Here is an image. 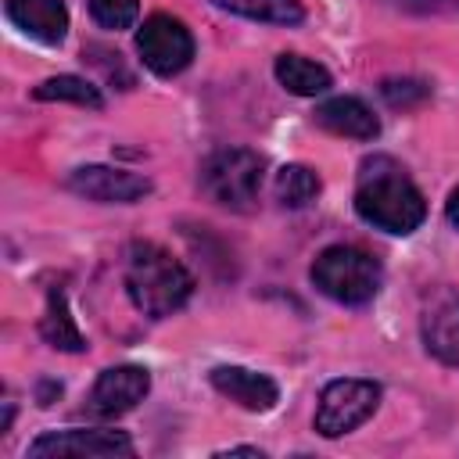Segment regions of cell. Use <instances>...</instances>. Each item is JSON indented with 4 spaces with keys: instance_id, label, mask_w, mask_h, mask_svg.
I'll use <instances>...</instances> for the list:
<instances>
[{
    "instance_id": "obj_7",
    "label": "cell",
    "mask_w": 459,
    "mask_h": 459,
    "mask_svg": "<svg viewBox=\"0 0 459 459\" xmlns=\"http://www.w3.org/2000/svg\"><path fill=\"white\" fill-rule=\"evenodd\" d=\"M29 459H65V455H86V459H115L133 455V441L126 430H100V427H72V430H43L29 452Z\"/></svg>"
},
{
    "instance_id": "obj_5",
    "label": "cell",
    "mask_w": 459,
    "mask_h": 459,
    "mask_svg": "<svg viewBox=\"0 0 459 459\" xmlns=\"http://www.w3.org/2000/svg\"><path fill=\"white\" fill-rule=\"evenodd\" d=\"M380 405V387L373 380H359V377H344V380H330L319 394V409H316V430L323 437H341L355 427H362Z\"/></svg>"
},
{
    "instance_id": "obj_20",
    "label": "cell",
    "mask_w": 459,
    "mask_h": 459,
    "mask_svg": "<svg viewBox=\"0 0 459 459\" xmlns=\"http://www.w3.org/2000/svg\"><path fill=\"white\" fill-rule=\"evenodd\" d=\"M380 93H384V100H387L391 108H412V104L427 100L430 86L420 82V79H384V82H380Z\"/></svg>"
},
{
    "instance_id": "obj_18",
    "label": "cell",
    "mask_w": 459,
    "mask_h": 459,
    "mask_svg": "<svg viewBox=\"0 0 459 459\" xmlns=\"http://www.w3.org/2000/svg\"><path fill=\"white\" fill-rule=\"evenodd\" d=\"M319 176L308 165H283L276 172V201L283 208H305L319 194Z\"/></svg>"
},
{
    "instance_id": "obj_12",
    "label": "cell",
    "mask_w": 459,
    "mask_h": 459,
    "mask_svg": "<svg viewBox=\"0 0 459 459\" xmlns=\"http://www.w3.org/2000/svg\"><path fill=\"white\" fill-rule=\"evenodd\" d=\"M316 122L337 136H351V140H373L380 133L377 115L359 100V97H330L316 108Z\"/></svg>"
},
{
    "instance_id": "obj_16",
    "label": "cell",
    "mask_w": 459,
    "mask_h": 459,
    "mask_svg": "<svg viewBox=\"0 0 459 459\" xmlns=\"http://www.w3.org/2000/svg\"><path fill=\"white\" fill-rule=\"evenodd\" d=\"M215 7L251 18V22H273V25H298L305 18V7L298 0H212Z\"/></svg>"
},
{
    "instance_id": "obj_2",
    "label": "cell",
    "mask_w": 459,
    "mask_h": 459,
    "mask_svg": "<svg viewBox=\"0 0 459 459\" xmlns=\"http://www.w3.org/2000/svg\"><path fill=\"white\" fill-rule=\"evenodd\" d=\"M126 290H129V301L143 316L161 319L190 301L194 276L165 247L151 240H136L129 244V255H126Z\"/></svg>"
},
{
    "instance_id": "obj_21",
    "label": "cell",
    "mask_w": 459,
    "mask_h": 459,
    "mask_svg": "<svg viewBox=\"0 0 459 459\" xmlns=\"http://www.w3.org/2000/svg\"><path fill=\"white\" fill-rule=\"evenodd\" d=\"M391 4H398V7H405V11H434V7H441L445 0H391Z\"/></svg>"
},
{
    "instance_id": "obj_4",
    "label": "cell",
    "mask_w": 459,
    "mask_h": 459,
    "mask_svg": "<svg viewBox=\"0 0 459 459\" xmlns=\"http://www.w3.org/2000/svg\"><path fill=\"white\" fill-rule=\"evenodd\" d=\"M262 172H265L262 154L247 147H226L201 165V190L230 212H251L258 201Z\"/></svg>"
},
{
    "instance_id": "obj_15",
    "label": "cell",
    "mask_w": 459,
    "mask_h": 459,
    "mask_svg": "<svg viewBox=\"0 0 459 459\" xmlns=\"http://www.w3.org/2000/svg\"><path fill=\"white\" fill-rule=\"evenodd\" d=\"M39 333H43V341L50 344V348H57V351H82L86 348V341H82V333H79V326H75V319H72V312H68V301H65V290H50V298H47V312H43V319H39Z\"/></svg>"
},
{
    "instance_id": "obj_8",
    "label": "cell",
    "mask_w": 459,
    "mask_h": 459,
    "mask_svg": "<svg viewBox=\"0 0 459 459\" xmlns=\"http://www.w3.org/2000/svg\"><path fill=\"white\" fill-rule=\"evenodd\" d=\"M68 190L100 204H133L151 194V179L126 169H111V165H82L68 176Z\"/></svg>"
},
{
    "instance_id": "obj_10",
    "label": "cell",
    "mask_w": 459,
    "mask_h": 459,
    "mask_svg": "<svg viewBox=\"0 0 459 459\" xmlns=\"http://www.w3.org/2000/svg\"><path fill=\"white\" fill-rule=\"evenodd\" d=\"M212 387L219 394H226L230 402H237L240 409H251V412H269L280 402L276 380H269L265 373L244 369V366H215L212 369Z\"/></svg>"
},
{
    "instance_id": "obj_14",
    "label": "cell",
    "mask_w": 459,
    "mask_h": 459,
    "mask_svg": "<svg viewBox=\"0 0 459 459\" xmlns=\"http://www.w3.org/2000/svg\"><path fill=\"white\" fill-rule=\"evenodd\" d=\"M273 72H276V82L294 97H316L330 90V72L301 54H280Z\"/></svg>"
},
{
    "instance_id": "obj_17",
    "label": "cell",
    "mask_w": 459,
    "mask_h": 459,
    "mask_svg": "<svg viewBox=\"0 0 459 459\" xmlns=\"http://www.w3.org/2000/svg\"><path fill=\"white\" fill-rule=\"evenodd\" d=\"M36 100H68V104H79V108H104V97L93 82L79 79V75H54V79H43L36 90H32Z\"/></svg>"
},
{
    "instance_id": "obj_1",
    "label": "cell",
    "mask_w": 459,
    "mask_h": 459,
    "mask_svg": "<svg viewBox=\"0 0 459 459\" xmlns=\"http://www.w3.org/2000/svg\"><path fill=\"white\" fill-rule=\"evenodd\" d=\"M355 212L369 226H377L384 233H394V237H405L427 219V201L394 158L373 154L359 169Z\"/></svg>"
},
{
    "instance_id": "obj_3",
    "label": "cell",
    "mask_w": 459,
    "mask_h": 459,
    "mask_svg": "<svg viewBox=\"0 0 459 459\" xmlns=\"http://www.w3.org/2000/svg\"><path fill=\"white\" fill-rule=\"evenodd\" d=\"M308 276L319 287V294H326L341 305H366L377 298V290L384 283L380 262L369 251L351 247V244H333V247L319 251Z\"/></svg>"
},
{
    "instance_id": "obj_9",
    "label": "cell",
    "mask_w": 459,
    "mask_h": 459,
    "mask_svg": "<svg viewBox=\"0 0 459 459\" xmlns=\"http://www.w3.org/2000/svg\"><path fill=\"white\" fill-rule=\"evenodd\" d=\"M147 391H151V373L143 366H111L97 377L86 405H90L93 416L115 420V416L136 409Z\"/></svg>"
},
{
    "instance_id": "obj_13",
    "label": "cell",
    "mask_w": 459,
    "mask_h": 459,
    "mask_svg": "<svg viewBox=\"0 0 459 459\" xmlns=\"http://www.w3.org/2000/svg\"><path fill=\"white\" fill-rule=\"evenodd\" d=\"M423 344L445 366H459V298H445L423 316Z\"/></svg>"
},
{
    "instance_id": "obj_11",
    "label": "cell",
    "mask_w": 459,
    "mask_h": 459,
    "mask_svg": "<svg viewBox=\"0 0 459 459\" xmlns=\"http://www.w3.org/2000/svg\"><path fill=\"white\" fill-rule=\"evenodd\" d=\"M4 11L36 43L54 47L68 32V7H65V0H7Z\"/></svg>"
},
{
    "instance_id": "obj_6",
    "label": "cell",
    "mask_w": 459,
    "mask_h": 459,
    "mask_svg": "<svg viewBox=\"0 0 459 459\" xmlns=\"http://www.w3.org/2000/svg\"><path fill=\"white\" fill-rule=\"evenodd\" d=\"M140 61L154 75H179L194 61V36L190 29L172 14H151L136 32Z\"/></svg>"
},
{
    "instance_id": "obj_19",
    "label": "cell",
    "mask_w": 459,
    "mask_h": 459,
    "mask_svg": "<svg viewBox=\"0 0 459 459\" xmlns=\"http://www.w3.org/2000/svg\"><path fill=\"white\" fill-rule=\"evenodd\" d=\"M90 14L104 29H129L140 18V0H90Z\"/></svg>"
},
{
    "instance_id": "obj_22",
    "label": "cell",
    "mask_w": 459,
    "mask_h": 459,
    "mask_svg": "<svg viewBox=\"0 0 459 459\" xmlns=\"http://www.w3.org/2000/svg\"><path fill=\"white\" fill-rule=\"evenodd\" d=\"M445 215H448L452 226H459V186L452 190V197H448V204H445Z\"/></svg>"
},
{
    "instance_id": "obj_23",
    "label": "cell",
    "mask_w": 459,
    "mask_h": 459,
    "mask_svg": "<svg viewBox=\"0 0 459 459\" xmlns=\"http://www.w3.org/2000/svg\"><path fill=\"white\" fill-rule=\"evenodd\" d=\"M219 455H255V459H262V452H258V448H247V445H240V448H226V452H219Z\"/></svg>"
}]
</instances>
